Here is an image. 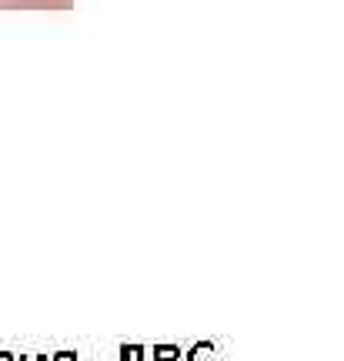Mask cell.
<instances>
[{
  "label": "cell",
  "instance_id": "obj_1",
  "mask_svg": "<svg viewBox=\"0 0 344 361\" xmlns=\"http://www.w3.org/2000/svg\"><path fill=\"white\" fill-rule=\"evenodd\" d=\"M70 0H0V7H67Z\"/></svg>",
  "mask_w": 344,
  "mask_h": 361
}]
</instances>
